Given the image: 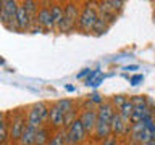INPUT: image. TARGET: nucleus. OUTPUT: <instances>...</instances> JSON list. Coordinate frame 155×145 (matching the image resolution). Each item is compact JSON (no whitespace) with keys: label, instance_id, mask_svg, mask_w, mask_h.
<instances>
[{"label":"nucleus","instance_id":"nucleus-37","mask_svg":"<svg viewBox=\"0 0 155 145\" xmlns=\"http://www.w3.org/2000/svg\"><path fill=\"white\" fill-rule=\"evenodd\" d=\"M152 139H153V140H155V134H153V135H152Z\"/></svg>","mask_w":155,"mask_h":145},{"label":"nucleus","instance_id":"nucleus-22","mask_svg":"<svg viewBox=\"0 0 155 145\" xmlns=\"http://www.w3.org/2000/svg\"><path fill=\"white\" fill-rule=\"evenodd\" d=\"M8 129H7V121H3V114L0 113V143H3L7 140Z\"/></svg>","mask_w":155,"mask_h":145},{"label":"nucleus","instance_id":"nucleus-35","mask_svg":"<svg viewBox=\"0 0 155 145\" xmlns=\"http://www.w3.org/2000/svg\"><path fill=\"white\" fill-rule=\"evenodd\" d=\"M142 145H155V140H153V139H150L149 142H145V143H142Z\"/></svg>","mask_w":155,"mask_h":145},{"label":"nucleus","instance_id":"nucleus-21","mask_svg":"<svg viewBox=\"0 0 155 145\" xmlns=\"http://www.w3.org/2000/svg\"><path fill=\"white\" fill-rule=\"evenodd\" d=\"M55 105L61 111H65V114L70 113V111H73V100H70V98H61V100H58Z\"/></svg>","mask_w":155,"mask_h":145},{"label":"nucleus","instance_id":"nucleus-8","mask_svg":"<svg viewBox=\"0 0 155 145\" xmlns=\"http://www.w3.org/2000/svg\"><path fill=\"white\" fill-rule=\"evenodd\" d=\"M36 23L41 29H53V23H52V13L48 7H44L37 11L36 14Z\"/></svg>","mask_w":155,"mask_h":145},{"label":"nucleus","instance_id":"nucleus-6","mask_svg":"<svg viewBox=\"0 0 155 145\" xmlns=\"http://www.w3.org/2000/svg\"><path fill=\"white\" fill-rule=\"evenodd\" d=\"M123 2L121 0H107V2H102L100 3V7H99V10H100V14L99 16H102L104 19H107L108 23H111V21H115L116 19V11L118 10H121V7H123Z\"/></svg>","mask_w":155,"mask_h":145},{"label":"nucleus","instance_id":"nucleus-26","mask_svg":"<svg viewBox=\"0 0 155 145\" xmlns=\"http://www.w3.org/2000/svg\"><path fill=\"white\" fill-rule=\"evenodd\" d=\"M126 100H128V98H126L124 95H115L113 98H111V103H113L116 108H120L121 105H124V103H126Z\"/></svg>","mask_w":155,"mask_h":145},{"label":"nucleus","instance_id":"nucleus-30","mask_svg":"<svg viewBox=\"0 0 155 145\" xmlns=\"http://www.w3.org/2000/svg\"><path fill=\"white\" fill-rule=\"evenodd\" d=\"M142 81H144V76L142 74H136V76L131 77V84H133V85H137L139 82H142Z\"/></svg>","mask_w":155,"mask_h":145},{"label":"nucleus","instance_id":"nucleus-24","mask_svg":"<svg viewBox=\"0 0 155 145\" xmlns=\"http://www.w3.org/2000/svg\"><path fill=\"white\" fill-rule=\"evenodd\" d=\"M24 8H26V11L31 14V18H34V14H36V10H37V3L32 2V0H28V2H23L21 3Z\"/></svg>","mask_w":155,"mask_h":145},{"label":"nucleus","instance_id":"nucleus-28","mask_svg":"<svg viewBox=\"0 0 155 145\" xmlns=\"http://www.w3.org/2000/svg\"><path fill=\"white\" fill-rule=\"evenodd\" d=\"M89 98H91V102H94V103H99V105L104 103V98H102V95L97 94V92H95V94H92Z\"/></svg>","mask_w":155,"mask_h":145},{"label":"nucleus","instance_id":"nucleus-12","mask_svg":"<svg viewBox=\"0 0 155 145\" xmlns=\"http://www.w3.org/2000/svg\"><path fill=\"white\" fill-rule=\"evenodd\" d=\"M110 124H111V132L116 134V135L124 134L126 130L129 129V123L121 118V114H120V113H115V114H113V119H111V123H110Z\"/></svg>","mask_w":155,"mask_h":145},{"label":"nucleus","instance_id":"nucleus-11","mask_svg":"<svg viewBox=\"0 0 155 145\" xmlns=\"http://www.w3.org/2000/svg\"><path fill=\"white\" fill-rule=\"evenodd\" d=\"M79 119H81L82 126H84L86 132H91V130L95 129V124H97V111L95 110H86Z\"/></svg>","mask_w":155,"mask_h":145},{"label":"nucleus","instance_id":"nucleus-15","mask_svg":"<svg viewBox=\"0 0 155 145\" xmlns=\"http://www.w3.org/2000/svg\"><path fill=\"white\" fill-rule=\"evenodd\" d=\"M110 132H111V124L97 119V124H95V135L99 139H108Z\"/></svg>","mask_w":155,"mask_h":145},{"label":"nucleus","instance_id":"nucleus-32","mask_svg":"<svg viewBox=\"0 0 155 145\" xmlns=\"http://www.w3.org/2000/svg\"><path fill=\"white\" fill-rule=\"evenodd\" d=\"M102 145H118V140L113 139V137H108V139L104 140V143H102Z\"/></svg>","mask_w":155,"mask_h":145},{"label":"nucleus","instance_id":"nucleus-36","mask_svg":"<svg viewBox=\"0 0 155 145\" xmlns=\"http://www.w3.org/2000/svg\"><path fill=\"white\" fill-rule=\"evenodd\" d=\"M2 7H3V0H0V11H2Z\"/></svg>","mask_w":155,"mask_h":145},{"label":"nucleus","instance_id":"nucleus-33","mask_svg":"<svg viewBox=\"0 0 155 145\" xmlns=\"http://www.w3.org/2000/svg\"><path fill=\"white\" fill-rule=\"evenodd\" d=\"M89 74H91V69H82L79 74H78V79H86Z\"/></svg>","mask_w":155,"mask_h":145},{"label":"nucleus","instance_id":"nucleus-9","mask_svg":"<svg viewBox=\"0 0 155 145\" xmlns=\"http://www.w3.org/2000/svg\"><path fill=\"white\" fill-rule=\"evenodd\" d=\"M31 14L26 11V8L23 5L18 7V11H16V18H15V24H16V29L18 31H26L31 24Z\"/></svg>","mask_w":155,"mask_h":145},{"label":"nucleus","instance_id":"nucleus-17","mask_svg":"<svg viewBox=\"0 0 155 145\" xmlns=\"http://www.w3.org/2000/svg\"><path fill=\"white\" fill-rule=\"evenodd\" d=\"M50 140V135H48V129L47 127H39L37 134H36V140H34V145H47V142Z\"/></svg>","mask_w":155,"mask_h":145},{"label":"nucleus","instance_id":"nucleus-5","mask_svg":"<svg viewBox=\"0 0 155 145\" xmlns=\"http://www.w3.org/2000/svg\"><path fill=\"white\" fill-rule=\"evenodd\" d=\"M86 129L82 126L81 119H74L73 123L68 126L66 130V145H78L82 139L86 137Z\"/></svg>","mask_w":155,"mask_h":145},{"label":"nucleus","instance_id":"nucleus-16","mask_svg":"<svg viewBox=\"0 0 155 145\" xmlns=\"http://www.w3.org/2000/svg\"><path fill=\"white\" fill-rule=\"evenodd\" d=\"M50 13H52V23H53V27L60 26L61 19H63V7H60V5H53V7L50 8Z\"/></svg>","mask_w":155,"mask_h":145},{"label":"nucleus","instance_id":"nucleus-1","mask_svg":"<svg viewBox=\"0 0 155 145\" xmlns=\"http://www.w3.org/2000/svg\"><path fill=\"white\" fill-rule=\"evenodd\" d=\"M94 5L95 3H87L84 10L79 13V18H78V26L86 32H91L94 29L95 21L99 19V11H97V8Z\"/></svg>","mask_w":155,"mask_h":145},{"label":"nucleus","instance_id":"nucleus-27","mask_svg":"<svg viewBox=\"0 0 155 145\" xmlns=\"http://www.w3.org/2000/svg\"><path fill=\"white\" fill-rule=\"evenodd\" d=\"M99 74H100V69H94V71H92V72H91V74H89V76H87V77H86V79H84V81H86V84H87V85H89V84H91V82H92V81H94V79H95V77H97V76H99Z\"/></svg>","mask_w":155,"mask_h":145},{"label":"nucleus","instance_id":"nucleus-4","mask_svg":"<svg viewBox=\"0 0 155 145\" xmlns=\"http://www.w3.org/2000/svg\"><path fill=\"white\" fill-rule=\"evenodd\" d=\"M78 18H79V11H78V7L74 3H68L65 8H63V19L58 26V31L60 32H68L74 27V24L78 23Z\"/></svg>","mask_w":155,"mask_h":145},{"label":"nucleus","instance_id":"nucleus-2","mask_svg":"<svg viewBox=\"0 0 155 145\" xmlns=\"http://www.w3.org/2000/svg\"><path fill=\"white\" fill-rule=\"evenodd\" d=\"M48 119V106L45 103H36L31 108L28 114V126H32V127H42L45 124V121Z\"/></svg>","mask_w":155,"mask_h":145},{"label":"nucleus","instance_id":"nucleus-25","mask_svg":"<svg viewBox=\"0 0 155 145\" xmlns=\"http://www.w3.org/2000/svg\"><path fill=\"white\" fill-rule=\"evenodd\" d=\"M144 127H145V130L150 134V135H153L155 134V119L153 118H149V119H145L144 121Z\"/></svg>","mask_w":155,"mask_h":145},{"label":"nucleus","instance_id":"nucleus-7","mask_svg":"<svg viewBox=\"0 0 155 145\" xmlns=\"http://www.w3.org/2000/svg\"><path fill=\"white\" fill-rule=\"evenodd\" d=\"M24 127H26V119H24V116L21 113L15 114V118L12 121V127H10L8 137L12 140H19V139H21V134H23Z\"/></svg>","mask_w":155,"mask_h":145},{"label":"nucleus","instance_id":"nucleus-20","mask_svg":"<svg viewBox=\"0 0 155 145\" xmlns=\"http://www.w3.org/2000/svg\"><path fill=\"white\" fill-rule=\"evenodd\" d=\"M47 145H66V132H65V130L57 132V134L47 142Z\"/></svg>","mask_w":155,"mask_h":145},{"label":"nucleus","instance_id":"nucleus-23","mask_svg":"<svg viewBox=\"0 0 155 145\" xmlns=\"http://www.w3.org/2000/svg\"><path fill=\"white\" fill-rule=\"evenodd\" d=\"M129 102L133 103V106H147V98L144 95H134L129 98Z\"/></svg>","mask_w":155,"mask_h":145},{"label":"nucleus","instance_id":"nucleus-14","mask_svg":"<svg viewBox=\"0 0 155 145\" xmlns=\"http://www.w3.org/2000/svg\"><path fill=\"white\" fill-rule=\"evenodd\" d=\"M36 127H32V126H28L24 127L23 134H21V139H19V143L21 145H34V140H36V134H37Z\"/></svg>","mask_w":155,"mask_h":145},{"label":"nucleus","instance_id":"nucleus-18","mask_svg":"<svg viewBox=\"0 0 155 145\" xmlns=\"http://www.w3.org/2000/svg\"><path fill=\"white\" fill-rule=\"evenodd\" d=\"M107 31H108V21H107V19H104L102 16H99V19H97L95 24H94L92 32H94L95 36H102V34H105Z\"/></svg>","mask_w":155,"mask_h":145},{"label":"nucleus","instance_id":"nucleus-31","mask_svg":"<svg viewBox=\"0 0 155 145\" xmlns=\"http://www.w3.org/2000/svg\"><path fill=\"white\" fill-rule=\"evenodd\" d=\"M104 79H105V76H102V74H99V76H97V77H95L94 81L91 82L89 85H92V87H97V85H99V84H100V82L104 81Z\"/></svg>","mask_w":155,"mask_h":145},{"label":"nucleus","instance_id":"nucleus-19","mask_svg":"<svg viewBox=\"0 0 155 145\" xmlns=\"http://www.w3.org/2000/svg\"><path fill=\"white\" fill-rule=\"evenodd\" d=\"M118 110H120L121 118H123L124 121H128V123H129V118H131V114H133V111H134V106H133V103H131L129 100H126V103H124V105H121Z\"/></svg>","mask_w":155,"mask_h":145},{"label":"nucleus","instance_id":"nucleus-29","mask_svg":"<svg viewBox=\"0 0 155 145\" xmlns=\"http://www.w3.org/2000/svg\"><path fill=\"white\" fill-rule=\"evenodd\" d=\"M73 121H74V113H73V111H70V113L65 114V126H70Z\"/></svg>","mask_w":155,"mask_h":145},{"label":"nucleus","instance_id":"nucleus-13","mask_svg":"<svg viewBox=\"0 0 155 145\" xmlns=\"http://www.w3.org/2000/svg\"><path fill=\"white\" fill-rule=\"evenodd\" d=\"M113 114H115V110H113V105H111V103H102V105H99V110H97V119L105 121V123H111Z\"/></svg>","mask_w":155,"mask_h":145},{"label":"nucleus","instance_id":"nucleus-3","mask_svg":"<svg viewBox=\"0 0 155 145\" xmlns=\"http://www.w3.org/2000/svg\"><path fill=\"white\" fill-rule=\"evenodd\" d=\"M18 7H19L18 2H15V0H3V7H2V11H0V21L12 31H18L16 24H15Z\"/></svg>","mask_w":155,"mask_h":145},{"label":"nucleus","instance_id":"nucleus-10","mask_svg":"<svg viewBox=\"0 0 155 145\" xmlns=\"http://www.w3.org/2000/svg\"><path fill=\"white\" fill-rule=\"evenodd\" d=\"M48 121L53 127H61L65 126V111H61L57 105L48 108Z\"/></svg>","mask_w":155,"mask_h":145},{"label":"nucleus","instance_id":"nucleus-34","mask_svg":"<svg viewBox=\"0 0 155 145\" xmlns=\"http://www.w3.org/2000/svg\"><path fill=\"white\" fill-rule=\"evenodd\" d=\"M129 69H137V66H124V71H129Z\"/></svg>","mask_w":155,"mask_h":145}]
</instances>
